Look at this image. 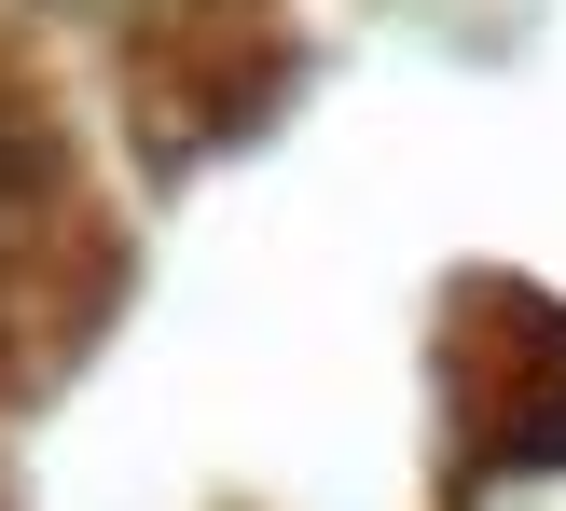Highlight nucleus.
<instances>
[{
	"label": "nucleus",
	"instance_id": "1",
	"mask_svg": "<svg viewBox=\"0 0 566 511\" xmlns=\"http://www.w3.org/2000/svg\"><path fill=\"white\" fill-rule=\"evenodd\" d=\"M70 14H138V0H70Z\"/></svg>",
	"mask_w": 566,
	"mask_h": 511
}]
</instances>
